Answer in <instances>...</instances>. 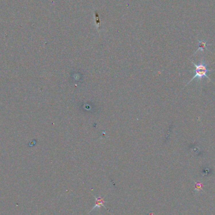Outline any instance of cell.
<instances>
[{
	"instance_id": "obj_1",
	"label": "cell",
	"mask_w": 215,
	"mask_h": 215,
	"mask_svg": "<svg viewBox=\"0 0 215 215\" xmlns=\"http://www.w3.org/2000/svg\"><path fill=\"white\" fill-rule=\"evenodd\" d=\"M193 64H194V66L195 67V69L194 71L195 73V75L194 76V77L189 81V82L188 83V84L190 83L192 81L194 80V79H196V78H198V79H201L203 77H206L208 79L211 81L210 77L208 76L207 73H208V72L211 71V70L208 69L206 64H205V63L204 62H202L198 65L196 64L194 62H193Z\"/></svg>"
},
{
	"instance_id": "obj_2",
	"label": "cell",
	"mask_w": 215,
	"mask_h": 215,
	"mask_svg": "<svg viewBox=\"0 0 215 215\" xmlns=\"http://www.w3.org/2000/svg\"><path fill=\"white\" fill-rule=\"evenodd\" d=\"M95 199H96V204H95V206H94L92 208V210H91V211H92L93 210L96 209V208H100L101 207H102V206L105 207V206H104V204L106 203V201L104 200L103 198H102V197H99V198L95 197Z\"/></svg>"
}]
</instances>
